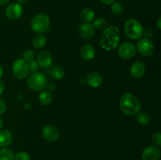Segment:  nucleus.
I'll return each instance as SVG.
<instances>
[{
    "mask_svg": "<svg viewBox=\"0 0 161 160\" xmlns=\"http://www.w3.org/2000/svg\"><path fill=\"white\" fill-rule=\"evenodd\" d=\"M119 30L116 26H109L102 32L100 39V45L106 51L116 48L119 42Z\"/></svg>",
    "mask_w": 161,
    "mask_h": 160,
    "instance_id": "f257e3e1",
    "label": "nucleus"
},
{
    "mask_svg": "<svg viewBox=\"0 0 161 160\" xmlns=\"http://www.w3.org/2000/svg\"><path fill=\"white\" fill-rule=\"evenodd\" d=\"M119 107L127 115H135L141 110V103L135 95L127 93L120 97Z\"/></svg>",
    "mask_w": 161,
    "mask_h": 160,
    "instance_id": "f03ea898",
    "label": "nucleus"
},
{
    "mask_svg": "<svg viewBox=\"0 0 161 160\" xmlns=\"http://www.w3.org/2000/svg\"><path fill=\"white\" fill-rule=\"evenodd\" d=\"M124 32L131 39H138L143 34V28L141 23L135 19H129L124 24Z\"/></svg>",
    "mask_w": 161,
    "mask_h": 160,
    "instance_id": "7ed1b4c3",
    "label": "nucleus"
},
{
    "mask_svg": "<svg viewBox=\"0 0 161 160\" xmlns=\"http://www.w3.org/2000/svg\"><path fill=\"white\" fill-rule=\"evenodd\" d=\"M50 18L44 13L35 16L31 21V28L34 32L42 34L46 32L50 28Z\"/></svg>",
    "mask_w": 161,
    "mask_h": 160,
    "instance_id": "20e7f679",
    "label": "nucleus"
},
{
    "mask_svg": "<svg viewBox=\"0 0 161 160\" xmlns=\"http://www.w3.org/2000/svg\"><path fill=\"white\" fill-rule=\"evenodd\" d=\"M28 88L35 91H42L47 87V77L40 72H35L31 74L27 80Z\"/></svg>",
    "mask_w": 161,
    "mask_h": 160,
    "instance_id": "39448f33",
    "label": "nucleus"
},
{
    "mask_svg": "<svg viewBox=\"0 0 161 160\" xmlns=\"http://www.w3.org/2000/svg\"><path fill=\"white\" fill-rule=\"evenodd\" d=\"M13 73L18 79H24L28 74V63L24 59H17L13 64Z\"/></svg>",
    "mask_w": 161,
    "mask_h": 160,
    "instance_id": "423d86ee",
    "label": "nucleus"
},
{
    "mask_svg": "<svg viewBox=\"0 0 161 160\" xmlns=\"http://www.w3.org/2000/svg\"><path fill=\"white\" fill-rule=\"evenodd\" d=\"M137 50L143 56H150L154 53V45L149 39H142L137 44Z\"/></svg>",
    "mask_w": 161,
    "mask_h": 160,
    "instance_id": "0eeeda50",
    "label": "nucleus"
},
{
    "mask_svg": "<svg viewBox=\"0 0 161 160\" xmlns=\"http://www.w3.org/2000/svg\"><path fill=\"white\" fill-rule=\"evenodd\" d=\"M136 49L135 45L130 42H125L121 44L118 50L119 56L124 60L131 59L135 54Z\"/></svg>",
    "mask_w": 161,
    "mask_h": 160,
    "instance_id": "6e6552de",
    "label": "nucleus"
},
{
    "mask_svg": "<svg viewBox=\"0 0 161 160\" xmlns=\"http://www.w3.org/2000/svg\"><path fill=\"white\" fill-rule=\"evenodd\" d=\"M23 7L19 3H11L6 9V15L10 20H17L23 14Z\"/></svg>",
    "mask_w": 161,
    "mask_h": 160,
    "instance_id": "1a4fd4ad",
    "label": "nucleus"
},
{
    "mask_svg": "<svg viewBox=\"0 0 161 160\" xmlns=\"http://www.w3.org/2000/svg\"><path fill=\"white\" fill-rule=\"evenodd\" d=\"M160 157V149L156 146H148L142 153V160H158Z\"/></svg>",
    "mask_w": 161,
    "mask_h": 160,
    "instance_id": "9d476101",
    "label": "nucleus"
},
{
    "mask_svg": "<svg viewBox=\"0 0 161 160\" xmlns=\"http://www.w3.org/2000/svg\"><path fill=\"white\" fill-rule=\"evenodd\" d=\"M42 136L49 142H54L59 137V131L56 127L51 125H47L42 129Z\"/></svg>",
    "mask_w": 161,
    "mask_h": 160,
    "instance_id": "9b49d317",
    "label": "nucleus"
},
{
    "mask_svg": "<svg viewBox=\"0 0 161 160\" xmlns=\"http://www.w3.org/2000/svg\"><path fill=\"white\" fill-rule=\"evenodd\" d=\"M52 62H53V56L51 53L47 50H42L38 54L37 63L42 67L47 68V67H50Z\"/></svg>",
    "mask_w": 161,
    "mask_h": 160,
    "instance_id": "f8f14e48",
    "label": "nucleus"
},
{
    "mask_svg": "<svg viewBox=\"0 0 161 160\" xmlns=\"http://www.w3.org/2000/svg\"><path fill=\"white\" fill-rule=\"evenodd\" d=\"M95 30L91 24L83 23L79 26V34L83 39H90L94 37Z\"/></svg>",
    "mask_w": 161,
    "mask_h": 160,
    "instance_id": "ddd939ff",
    "label": "nucleus"
},
{
    "mask_svg": "<svg viewBox=\"0 0 161 160\" xmlns=\"http://www.w3.org/2000/svg\"><path fill=\"white\" fill-rule=\"evenodd\" d=\"M86 82L91 87L97 88L101 86V85L103 83V78L99 73L91 72L86 75Z\"/></svg>",
    "mask_w": 161,
    "mask_h": 160,
    "instance_id": "4468645a",
    "label": "nucleus"
},
{
    "mask_svg": "<svg viewBox=\"0 0 161 160\" xmlns=\"http://www.w3.org/2000/svg\"><path fill=\"white\" fill-rule=\"evenodd\" d=\"M146 72V66L142 61H136L130 67V74L135 78H140Z\"/></svg>",
    "mask_w": 161,
    "mask_h": 160,
    "instance_id": "2eb2a0df",
    "label": "nucleus"
},
{
    "mask_svg": "<svg viewBox=\"0 0 161 160\" xmlns=\"http://www.w3.org/2000/svg\"><path fill=\"white\" fill-rule=\"evenodd\" d=\"M80 55L83 61H90L94 59L95 56V50L91 45L85 44L80 49Z\"/></svg>",
    "mask_w": 161,
    "mask_h": 160,
    "instance_id": "dca6fc26",
    "label": "nucleus"
},
{
    "mask_svg": "<svg viewBox=\"0 0 161 160\" xmlns=\"http://www.w3.org/2000/svg\"><path fill=\"white\" fill-rule=\"evenodd\" d=\"M13 140L12 133L8 130H0V147H6L11 144Z\"/></svg>",
    "mask_w": 161,
    "mask_h": 160,
    "instance_id": "f3484780",
    "label": "nucleus"
},
{
    "mask_svg": "<svg viewBox=\"0 0 161 160\" xmlns=\"http://www.w3.org/2000/svg\"><path fill=\"white\" fill-rule=\"evenodd\" d=\"M94 16L95 14H94V10L90 8H84L80 12V17L82 20L84 21V23H90L92 21L94 18Z\"/></svg>",
    "mask_w": 161,
    "mask_h": 160,
    "instance_id": "a211bd4d",
    "label": "nucleus"
},
{
    "mask_svg": "<svg viewBox=\"0 0 161 160\" xmlns=\"http://www.w3.org/2000/svg\"><path fill=\"white\" fill-rule=\"evenodd\" d=\"M47 37L44 35H39L32 40V45L36 49H42L47 44Z\"/></svg>",
    "mask_w": 161,
    "mask_h": 160,
    "instance_id": "6ab92c4d",
    "label": "nucleus"
},
{
    "mask_svg": "<svg viewBox=\"0 0 161 160\" xmlns=\"http://www.w3.org/2000/svg\"><path fill=\"white\" fill-rule=\"evenodd\" d=\"M52 100H53V97H52V94L49 91L44 90L39 93V100L40 104H42V105L47 106V105L50 104Z\"/></svg>",
    "mask_w": 161,
    "mask_h": 160,
    "instance_id": "aec40b11",
    "label": "nucleus"
},
{
    "mask_svg": "<svg viewBox=\"0 0 161 160\" xmlns=\"http://www.w3.org/2000/svg\"><path fill=\"white\" fill-rule=\"evenodd\" d=\"M137 121L142 125H147L150 122V115L146 111H139L137 113Z\"/></svg>",
    "mask_w": 161,
    "mask_h": 160,
    "instance_id": "412c9836",
    "label": "nucleus"
},
{
    "mask_svg": "<svg viewBox=\"0 0 161 160\" xmlns=\"http://www.w3.org/2000/svg\"><path fill=\"white\" fill-rule=\"evenodd\" d=\"M0 160H14V154L10 149L3 147L0 149Z\"/></svg>",
    "mask_w": 161,
    "mask_h": 160,
    "instance_id": "4be33fe9",
    "label": "nucleus"
},
{
    "mask_svg": "<svg viewBox=\"0 0 161 160\" xmlns=\"http://www.w3.org/2000/svg\"><path fill=\"white\" fill-rule=\"evenodd\" d=\"M111 10L116 15H121L124 12V6L119 2H114L112 3Z\"/></svg>",
    "mask_w": 161,
    "mask_h": 160,
    "instance_id": "5701e85b",
    "label": "nucleus"
},
{
    "mask_svg": "<svg viewBox=\"0 0 161 160\" xmlns=\"http://www.w3.org/2000/svg\"><path fill=\"white\" fill-rule=\"evenodd\" d=\"M52 76L57 80H61L64 76V71L62 67H56L52 70Z\"/></svg>",
    "mask_w": 161,
    "mask_h": 160,
    "instance_id": "b1692460",
    "label": "nucleus"
},
{
    "mask_svg": "<svg viewBox=\"0 0 161 160\" xmlns=\"http://www.w3.org/2000/svg\"><path fill=\"white\" fill-rule=\"evenodd\" d=\"M93 27H94V29H97V30H102L104 28L106 25V20H105L102 17H98V18L95 19L93 22Z\"/></svg>",
    "mask_w": 161,
    "mask_h": 160,
    "instance_id": "393cba45",
    "label": "nucleus"
},
{
    "mask_svg": "<svg viewBox=\"0 0 161 160\" xmlns=\"http://www.w3.org/2000/svg\"><path fill=\"white\" fill-rule=\"evenodd\" d=\"M35 56H36V53H35L34 50H26L23 54L24 60H25L27 63L34 61Z\"/></svg>",
    "mask_w": 161,
    "mask_h": 160,
    "instance_id": "a878e982",
    "label": "nucleus"
},
{
    "mask_svg": "<svg viewBox=\"0 0 161 160\" xmlns=\"http://www.w3.org/2000/svg\"><path fill=\"white\" fill-rule=\"evenodd\" d=\"M14 160H31L30 155L25 152H19L14 155Z\"/></svg>",
    "mask_w": 161,
    "mask_h": 160,
    "instance_id": "bb28decb",
    "label": "nucleus"
},
{
    "mask_svg": "<svg viewBox=\"0 0 161 160\" xmlns=\"http://www.w3.org/2000/svg\"><path fill=\"white\" fill-rule=\"evenodd\" d=\"M39 67V64H38L37 61H30V62L28 63V71H31V72H36V71H38Z\"/></svg>",
    "mask_w": 161,
    "mask_h": 160,
    "instance_id": "cd10ccee",
    "label": "nucleus"
},
{
    "mask_svg": "<svg viewBox=\"0 0 161 160\" xmlns=\"http://www.w3.org/2000/svg\"><path fill=\"white\" fill-rule=\"evenodd\" d=\"M153 142L157 146V147H160L161 146V134L160 133L157 132L153 135Z\"/></svg>",
    "mask_w": 161,
    "mask_h": 160,
    "instance_id": "c85d7f7f",
    "label": "nucleus"
},
{
    "mask_svg": "<svg viewBox=\"0 0 161 160\" xmlns=\"http://www.w3.org/2000/svg\"><path fill=\"white\" fill-rule=\"evenodd\" d=\"M6 103H5L3 100H1V99H0V115H3V113L5 112V111H6Z\"/></svg>",
    "mask_w": 161,
    "mask_h": 160,
    "instance_id": "c756f323",
    "label": "nucleus"
},
{
    "mask_svg": "<svg viewBox=\"0 0 161 160\" xmlns=\"http://www.w3.org/2000/svg\"><path fill=\"white\" fill-rule=\"evenodd\" d=\"M101 3H104V4H106V5H110L112 4L113 3H114L115 0H99Z\"/></svg>",
    "mask_w": 161,
    "mask_h": 160,
    "instance_id": "7c9ffc66",
    "label": "nucleus"
},
{
    "mask_svg": "<svg viewBox=\"0 0 161 160\" xmlns=\"http://www.w3.org/2000/svg\"><path fill=\"white\" fill-rule=\"evenodd\" d=\"M47 86L48 87L49 90H54L55 89V85L53 83H49L48 85H47Z\"/></svg>",
    "mask_w": 161,
    "mask_h": 160,
    "instance_id": "2f4dec72",
    "label": "nucleus"
},
{
    "mask_svg": "<svg viewBox=\"0 0 161 160\" xmlns=\"http://www.w3.org/2000/svg\"><path fill=\"white\" fill-rule=\"evenodd\" d=\"M4 89H5L4 83H3L2 81H0V95L3 93V91H4Z\"/></svg>",
    "mask_w": 161,
    "mask_h": 160,
    "instance_id": "473e14b6",
    "label": "nucleus"
},
{
    "mask_svg": "<svg viewBox=\"0 0 161 160\" xmlns=\"http://www.w3.org/2000/svg\"><path fill=\"white\" fill-rule=\"evenodd\" d=\"M157 27H158V29L160 30L161 29V17H159L158 19H157Z\"/></svg>",
    "mask_w": 161,
    "mask_h": 160,
    "instance_id": "72a5a7b5",
    "label": "nucleus"
},
{
    "mask_svg": "<svg viewBox=\"0 0 161 160\" xmlns=\"http://www.w3.org/2000/svg\"><path fill=\"white\" fill-rule=\"evenodd\" d=\"M10 0H0V5L1 6H4V5L7 4Z\"/></svg>",
    "mask_w": 161,
    "mask_h": 160,
    "instance_id": "f704fd0d",
    "label": "nucleus"
},
{
    "mask_svg": "<svg viewBox=\"0 0 161 160\" xmlns=\"http://www.w3.org/2000/svg\"><path fill=\"white\" fill-rule=\"evenodd\" d=\"M27 1H28V0H17V3L22 5V4H25V3H26Z\"/></svg>",
    "mask_w": 161,
    "mask_h": 160,
    "instance_id": "c9c22d12",
    "label": "nucleus"
},
{
    "mask_svg": "<svg viewBox=\"0 0 161 160\" xmlns=\"http://www.w3.org/2000/svg\"><path fill=\"white\" fill-rule=\"evenodd\" d=\"M3 75V67L1 66V64H0V78H2Z\"/></svg>",
    "mask_w": 161,
    "mask_h": 160,
    "instance_id": "e433bc0d",
    "label": "nucleus"
},
{
    "mask_svg": "<svg viewBox=\"0 0 161 160\" xmlns=\"http://www.w3.org/2000/svg\"><path fill=\"white\" fill-rule=\"evenodd\" d=\"M3 119H2L1 118H0V129H1L2 127H3Z\"/></svg>",
    "mask_w": 161,
    "mask_h": 160,
    "instance_id": "4c0bfd02",
    "label": "nucleus"
}]
</instances>
